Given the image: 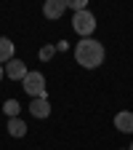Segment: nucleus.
I'll return each instance as SVG.
<instances>
[{
  "instance_id": "obj_1",
  "label": "nucleus",
  "mask_w": 133,
  "mask_h": 150,
  "mask_svg": "<svg viewBox=\"0 0 133 150\" xmlns=\"http://www.w3.org/2000/svg\"><path fill=\"white\" fill-rule=\"evenodd\" d=\"M75 62L85 70H96L104 62V46L93 38H83V40L75 46Z\"/></svg>"
},
{
  "instance_id": "obj_2",
  "label": "nucleus",
  "mask_w": 133,
  "mask_h": 150,
  "mask_svg": "<svg viewBox=\"0 0 133 150\" xmlns=\"http://www.w3.org/2000/svg\"><path fill=\"white\" fill-rule=\"evenodd\" d=\"M22 86H24V91L29 94V97H35V99L48 97V88H45V75H43V72H37V70L27 72V78L22 81Z\"/></svg>"
},
{
  "instance_id": "obj_3",
  "label": "nucleus",
  "mask_w": 133,
  "mask_h": 150,
  "mask_svg": "<svg viewBox=\"0 0 133 150\" xmlns=\"http://www.w3.org/2000/svg\"><path fill=\"white\" fill-rule=\"evenodd\" d=\"M72 30L77 32V35H83V38H91L93 30H96V16H93L88 8L85 11H77V13L72 16Z\"/></svg>"
},
{
  "instance_id": "obj_4",
  "label": "nucleus",
  "mask_w": 133,
  "mask_h": 150,
  "mask_svg": "<svg viewBox=\"0 0 133 150\" xmlns=\"http://www.w3.org/2000/svg\"><path fill=\"white\" fill-rule=\"evenodd\" d=\"M27 64L22 62V59H16V56H13V59L6 64V78H11V81H24L27 78Z\"/></svg>"
},
{
  "instance_id": "obj_5",
  "label": "nucleus",
  "mask_w": 133,
  "mask_h": 150,
  "mask_svg": "<svg viewBox=\"0 0 133 150\" xmlns=\"http://www.w3.org/2000/svg\"><path fill=\"white\" fill-rule=\"evenodd\" d=\"M64 11H67V0H48V3L43 6V13H45V19H51V22L61 19Z\"/></svg>"
},
{
  "instance_id": "obj_6",
  "label": "nucleus",
  "mask_w": 133,
  "mask_h": 150,
  "mask_svg": "<svg viewBox=\"0 0 133 150\" xmlns=\"http://www.w3.org/2000/svg\"><path fill=\"white\" fill-rule=\"evenodd\" d=\"M29 112H32L35 118H48V115H51V102H48V97L32 99V102H29Z\"/></svg>"
},
{
  "instance_id": "obj_7",
  "label": "nucleus",
  "mask_w": 133,
  "mask_h": 150,
  "mask_svg": "<svg viewBox=\"0 0 133 150\" xmlns=\"http://www.w3.org/2000/svg\"><path fill=\"white\" fill-rule=\"evenodd\" d=\"M115 129L123 131V134H133V112H128V110L117 112L115 115Z\"/></svg>"
},
{
  "instance_id": "obj_8",
  "label": "nucleus",
  "mask_w": 133,
  "mask_h": 150,
  "mask_svg": "<svg viewBox=\"0 0 133 150\" xmlns=\"http://www.w3.org/2000/svg\"><path fill=\"white\" fill-rule=\"evenodd\" d=\"M13 59V43L8 40V38H3V35H0V64H8Z\"/></svg>"
},
{
  "instance_id": "obj_9",
  "label": "nucleus",
  "mask_w": 133,
  "mask_h": 150,
  "mask_svg": "<svg viewBox=\"0 0 133 150\" xmlns=\"http://www.w3.org/2000/svg\"><path fill=\"white\" fill-rule=\"evenodd\" d=\"M6 129H8V134H11V137H24V134H27V123H24L22 118H11Z\"/></svg>"
},
{
  "instance_id": "obj_10",
  "label": "nucleus",
  "mask_w": 133,
  "mask_h": 150,
  "mask_svg": "<svg viewBox=\"0 0 133 150\" xmlns=\"http://www.w3.org/2000/svg\"><path fill=\"white\" fill-rule=\"evenodd\" d=\"M19 110H22V105H19L16 99H6L3 102V112L8 118H19Z\"/></svg>"
},
{
  "instance_id": "obj_11",
  "label": "nucleus",
  "mask_w": 133,
  "mask_h": 150,
  "mask_svg": "<svg viewBox=\"0 0 133 150\" xmlns=\"http://www.w3.org/2000/svg\"><path fill=\"white\" fill-rule=\"evenodd\" d=\"M67 8H72L75 13H77V11H85V0H67Z\"/></svg>"
},
{
  "instance_id": "obj_12",
  "label": "nucleus",
  "mask_w": 133,
  "mask_h": 150,
  "mask_svg": "<svg viewBox=\"0 0 133 150\" xmlns=\"http://www.w3.org/2000/svg\"><path fill=\"white\" fill-rule=\"evenodd\" d=\"M53 54H56V46H45V48H40V59H43V62H48Z\"/></svg>"
},
{
  "instance_id": "obj_13",
  "label": "nucleus",
  "mask_w": 133,
  "mask_h": 150,
  "mask_svg": "<svg viewBox=\"0 0 133 150\" xmlns=\"http://www.w3.org/2000/svg\"><path fill=\"white\" fill-rule=\"evenodd\" d=\"M69 46H67V40H59V43H56V51H67Z\"/></svg>"
},
{
  "instance_id": "obj_14",
  "label": "nucleus",
  "mask_w": 133,
  "mask_h": 150,
  "mask_svg": "<svg viewBox=\"0 0 133 150\" xmlns=\"http://www.w3.org/2000/svg\"><path fill=\"white\" fill-rule=\"evenodd\" d=\"M3 75H6V67H3V64H0V81H3Z\"/></svg>"
},
{
  "instance_id": "obj_15",
  "label": "nucleus",
  "mask_w": 133,
  "mask_h": 150,
  "mask_svg": "<svg viewBox=\"0 0 133 150\" xmlns=\"http://www.w3.org/2000/svg\"><path fill=\"white\" fill-rule=\"evenodd\" d=\"M128 150H133V145H130V147H128Z\"/></svg>"
},
{
  "instance_id": "obj_16",
  "label": "nucleus",
  "mask_w": 133,
  "mask_h": 150,
  "mask_svg": "<svg viewBox=\"0 0 133 150\" xmlns=\"http://www.w3.org/2000/svg\"><path fill=\"white\" fill-rule=\"evenodd\" d=\"M125 150H128V147H125Z\"/></svg>"
}]
</instances>
